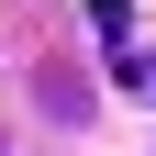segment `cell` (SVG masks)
I'll use <instances>...</instances> for the list:
<instances>
[{
	"label": "cell",
	"mask_w": 156,
	"mask_h": 156,
	"mask_svg": "<svg viewBox=\"0 0 156 156\" xmlns=\"http://www.w3.org/2000/svg\"><path fill=\"white\" fill-rule=\"evenodd\" d=\"M34 89H45V112H56V123H78V112H89V89H78L67 67H45V78H34Z\"/></svg>",
	"instance_id": "1"
}]
</instances>
